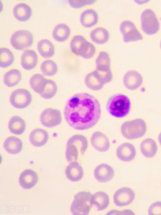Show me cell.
I'll list each match as a JSON object with an SVG mask.
<instances>
[{"instance_id": "6da1fadb", "label": "cell", "mask_w": 161, "mask_h": 215, "mask_svg": "<svg viewBox=\"0 0 161 215\" xmlns=\"http://www.w3.org/2000/svg\"><path fill=\"white\" fill-rule=\"evenodd\" d=\"M64 113L70 126L76 130H85L97 123L101 110L99 102L95 97L87 93H80L68 100Z\"/></svg>"}, {"instance_id": "7a4b0ae2", "label": "cell", "mask_w": 161, "mask_h": 215, "mask_svg": "<svg viewBox=\"0 0 161 215\" xmlns=\"http://www.w3.org/2000/svg\"><path fill=\"white\" fill-rule=\"evenodd\" d=\"M131 107L130 98L126 95L117 94L111 96L106 104V109L112 116L122 118L127 116L129 113Z\"/></svg>"}, {"instance_id": "3957f363", "label": "cell", "mask_w": 161, "mask_h": 215, "mask_svg": "<svg viewBox=\"0 0 161 215\" xmlns=\"http://www.w3.org/2000/svg\"><path fill=\"white\" fill-rule=\"evenodd\" d=\"M88 146L87 139L79 134L73 135L68 140L66 146L65 157L69 162L76 161L87 150Z\"/></svg>"}, {"instance_id": "277c9868", "label": "cell", "mask_w": 161, "mask_h": 215, "mask_svg": "<svg viewBox=\"0 0 161 215\" xmlns=\"http://www.w3.org/2000/svg\"><path fill=\"white\" fill-rule=\"evenodd\" d=\"M120 131L124 137L133 140L143 137L147 131V125L145 121L140 118L126 121L122 125Z\"/></svg>"}, {"instance_id": "5b68a950", "label": "cell", "mask_w": 161, "mask_h": 215, "mask_svg": "<svg viewBox=\"0 0 161 215\" xmlns=\"http://www.w3.org/2000/svg\"><path fill=\"white\" fill-rule=\"evenodd\" d=\"M92 193L85 191H79L74 196L70 207L71 213L75 215H88L91 209Z\"/></svg>"}, {"instance_id": "8992f818", "label": "cell", "mask_w": 161, "mask_h": 215, "mask_svg": "<svg viewBox=\"0 0 161 215\" xmlns=\"http://www.w3.org/2000/svg\"><path fill=\"white\" fill-rule=\"evenodd\" d=\"M141 28L147 35H152L157 33L160 29V24L157 17L152 9H144L141 15Z\"/></svg>"}, {"instance_id": "52a82bcc", "label": "cell", "mask_w": 161, "mask_h": 215, "mask_svg": "<svg viewBox=\"0 0 161 215\" xmlns=\"http://www.w3.org/2000/svg\"><path fill=\"white\" fill-rule=\"evenodd\" d=\"M112 79L111 71L108 72H100L97 70L88 74L86 76L85 83L86 86L94 90L101 89L105 84Z\"/></svg>"}, {"instance_id": "ba28073f", "label": "cell", "mask_w": 161, "mask_h": 215, "mask_svg": "<svg viewBox=\"0 0 161 215\" xmlns=\"http://www.w3.org/2000/svg\"><path fill=\"white\" fill-rule=\"evenodd\" d=\"M34 42V37L29 31L25 30H18L11 35L10 43L15 50L21 51L31 47Z\"/></svg>"}, {"instance_id": "9c48e42d", "label": "cell", "mask_w": 161, "mask_h": 215, "mask_svg": "<svg viewBox=\"0 0 161 215\" xmlns=\"http://www.w3.org/2000/svg\"><path fill=\"white\" fill-rule=\"evenodd\" d=\"M32 100L31 92L24 88H19L14 90L11 94L9 101L11 105L18 109H25L28 106Z\"/></svg>"}, {"instance_id": "30bf717a", "label": "cell", "mask_w": 161, "mask_h": 215, "mask_svg": "<svg viewBox=\"0 0 161 215\" xmlns=\"http://www.w3.org/2000/svg\"><path fill=\"white\" fill-rule=\"evenodd\" d=\"M119 31L125 43L136 41L143 40V36L135 24L129 20L122 21L119 26Z\"/></svg>"}, {"instance_id": "8fae6325", "label": "cell", "mask_w": 161, "mask_h": 215, "mask_svg": "<svg viewBox=\"0 0 161 215\" xmlns=\"http://www.w3.org/2000/svg\"><path fill=\"white\" fill-rule=\"evenodd\" d=\"M40 120L42 125L44 127L50 128L59 125L62 121V116L58 110L49 108L44 110L42 112Z\"/></svg>"}, {"instance_id": "7c38bea8", "label": "cell", "mask_w": 161, "mask_h": 215, "mask_svg": "<svg viewBox=\"0 0 161 215\" xmlns=\"http://www.w3.org/2000/svg\"><path fill=\"white\" fill-rule=\"evenodd\" d=\"M135 194L129 187H123L118 190L114 193L113 201L118 207H124L129 205L134 201Z\"/></svg>"}, {"instance_id": "4fadbf2b", "label": "cell", "mask_w": 161, "mask_h": 215, "mask_svg": "<svg viewBox=\"0 0 161 215\" xmlns=\"http://www.w3.org/2000/svg\"><path fill=\"white\" fill-rule=\"evenodd\" d=\"M39 176L34 170L26 169L20 174L19 182L20 186L25 189H30L33 187L39 180Z\"/></svg>"}, {"instance_id": "5bb4252c", "label": "cell", "mask_w": 161, "mask_h": 215, "mask_svg": "<svg viewBox=\"0 0 161 215\" xmlns=\"http://www.w3.org/2000/svg\"><path fill=\"white\" fill-rule=\"evenodd\" d=\"M115 172L109 165L102 163L97 165L94 171V175L98 182L105 183L111 181L114 177Z\"/></svg>"}, {"instance_id": "9a60e30c", "label": "cell", "mask_w": 161, "mask_h": 215, "mask_svg": "<svg viewBox=\"0 0 161 215\" xmlns=\"http://www.w3.org/2000/svg\"><path fill=\"white\" fill-rule=\"evenodd\" d=\"M125 86L128 89L135 90L142 85L143 78L142 75L137 71L131 70L125 74L123 79Z\"/></svg>"}, {"instance_id": "2e32d148", "label": "cell", "mask_w": 161, "mask_h": 215, "mask_svg": "<svg viewBox=\"0 0 161 215\" xmlns=\"http://www.w3.org/2000/svg\"><path fill=\"white\" fill-rule=\"evenodd\" d=\"M91 143L93 147L100 152L108 150L110 147V143L107 136L103 133L97 131L92 135Z\"/></svg>"}, {"instance_id": "e0dca14e", "label": "cell", "mask_w": 161, "mask_h": 215, "mask_svg": "<svg viewBox=\"0 0 161 215\" xmlns=\"http://www.w3.org/2000/svg\"><path fill=\"white\" fill-rule=\"evenodd\" d=\"M118 158L121 161L129 162L133 160L136 155L135 147L132 144L126 142L120 145L116 151Z\"/></svg>"}, {"instance_id": "ac0fdd59", "label": "cell", "mask_w": 161, "mask_h": 215, "mask_svg": "<svg viewBox=\"0 0 161 215\" xmlns=\"http://www.w3.org/2000/svg\"><path fill=\"white\" fill-rule=\"evenodd\" d=\"M49 138L48 132L41 128H37L33 130L30 133L29 141L33 146L40 147L45 145Z\"/></svg>"}, {"instance_id": "d6986e66", "label": "cell", "mask_w": 161, "mask_h": 215, "mask_svg": "<svg viewBox=\"0 0 161 215\" xmlns=\"http://www.w3.org/2000/svg\"><path fill=\"white\" fill-rule=\"evenodd\" d=\"M38 56L36 52L33 50L25 51L21 57V64L25 70L30 71L34 68L37 64Z\"/></svg>"}, {"instance_id": "ffe728a7", "label": "cell", "mask_w": 161, "mask_h": 215, "mask_svg": "<svg viewBox=\"0 0 161 215\" xmlns=\"http://www.w3.org/2000/svg\"><path fill=\"white\" fill-rule=\"evenodd\" d=\"M80 22L83 27L89 28L96 25L99 20V16L97 12L93 9H86L81 13Z\"/></svg>"}, {"instance_id": "44dd1931", "label": "cell", "mask_w": 161, "mask_h": 215, "mask_svg": "<svg viewBox=\"0 0 161 215\" xmlns=\"http://www.w3.org/2000/svg\"><path fill=\"white\" fill-rule=\"evenodd\" d=\"M65 173L67 178L73 182L80 180L84 175L82 167L76 161L71 162L66 167Z\"/></svg>"}, {"instance_id": "7402d4cb", "label": "cell", "mask_w": 161, "mask_h": 215, "mask_svg": "<svg viewBox=\"0 0 161 215\" xmlns=\"http://www.w3.org/2000/svg\"><path fill=\"white\" fill-rule=\"evenodd\" d=\"M13 14L15 18L20 22L29 20L32 14V10L28 4L21 3L16 5L13 9Z\"/></svg>"}, {"instance_id": "603a6c76", "label": "cell", "mask_w": 161, "mask_h": 215, "mask_svg": "<svg viewBox=\"0 0 161 215\" xmlns=\"http://www.w3.org/2000/svg\"><path fill=\"white\" fill-rule=\"evenodd\" d=\"M3 147L8 153L11 154H17L20 153L23 148V143L19 138L11 136L4 141Z\"/></svg>"}, {"instance_id": "cb8c5ba5", "label": "cell", "mask_w": 161, "mask_h": 215, "mask_svg": "<svg viewBox=\"0 0 161 215\" xmlns=\"http://www.w3.org/2000/svg\"><path fill=\"white\" fill-rule=\"evenodd\" d=\"M158 147L156 142L152 138L143 140L140 145V150L142 155L147 158L154 157L158 151Z\"/></svg>"}, {"instance_id": "d4e9b609", "label": "cell", "mask_w": 161, "mask_h": 215, "mask_svg": "<svg viewBox=\"0 0 161 215\" xmlns=\"http://www.w3.org/2000/svg\"><path fill=\"white\" fill-rule=\"evenodd\" d=\"M90 36L91 40L96 44L104 45L108 40L110 34L105 28L99 27L93 29L91 32Z\"/></svg>"}, {"instance_id": "484cf974", "label": "cell", "mask_w": 161, "mask_h": 215, "mask_svg": "<svg viewBox=\"0 0 161 215\" xmlns=\"http://www.w3.org/2000/svg\"><path fill=\"white\" fill-rule=\"evenodd\" d=\"M26 124L25 121L21 117L14 116L10 119L8 124L9 131L15 135H21L25 131Z\"/></svg>"}, {"instance_id": "4316f807", "label": "cell", "mask_w": 161, "mask_h": 215, "mask_svg": "<svg viewBox=\"0 0 161 215\" xmlns=\"http://www.w3.org/2000/svg\"><path fill=\"white\" fill-rule=\"evenodd\" d=\"M71 34L70 28L66 24L61 23L57 24L53 30L52 35L54 39L59 42L67 40Z\"/></svg>"}, {"instance_id": "83f0119b", "label": "cell", "mask_w": 161, "mask_h": 215, "mask_svg": "<svg viewBox=\"0 0 161 215\" xmlns=\"http://www.w3.org/2000/svg\"><path fill=\"white\" fill-rule=\"evenodd\" d=\"M92 205L96 206L99 211L105 209L110 202L108 195L102 191H97L92 195Z\"/></svg>"}, {"instance_id": "f1b7e54d", "label": "cell", "mask_w": 161, "mask_h": 215, "mask_svg": "<svg viewBox=\"0 0 161 215\" xmlns=\"http://www.w3.org/2000/svg\"><path fill=\"white\" fill-rule=\"evenodd\" d=\"M37 49L41 56L44 58L53 57L55 54V48L53 44L46 39L40 40L37 44Z\"/></svg>"}, {"instance_id": "f546056e", "label": "cell", "mask_w": 161, "mask_h": 215, "mask_svg": "<svg viewBox=\"0 0 161 215\" xmlns=\"http://www.w3.org/2000/svg\"><path fill=\"white\" fill-rule=\"evenodd\" d=\"M22 79L20 71L17 69H12L7 72L3 76V83L9 88L13 87L17 85Z\"/></svg>"}, {"instance_id": "4dcf8cb0", "label": "cell", "mask_w": 161, "mask_h": 215, "mask_svg": "<svg viewBox=\"0 0 161 215\" xmlns=\"http://www.w3.org/2000/svg\"><path fill=\"white\" fill-rule=\"evenodd\" d=\"M111 61L109 55L105 51H100L96 61V70L102 72L111 71Z\"/></svg>"}, {"instance_id": "1f68e13d", "label": "cell", "mask_w": 161, "mask_h": 215, "mask_svg": "<svg viewBox=\"0 0 161 215\" xmlns=\"http://www.w3.org/2000/svg\"><path fill=\"white\" fill-rule=\"evenodd\" d=\"M47 79L40 74H34L30 78V86L35 92L40 94L44 89Z\"/></svg>"}, {"instance_id": "d6a6232c", "label": "cell", "mask_w": 161, "mask_h": 215, "mask_svg": "<svg viewBox=\"0 0 161 215\" xmlns=\"http://www.w3.org/2000/svg\"><path fill=\"white\" fill-rule=\"evenodd\" d=\"M13 52L6 47L0 49V67L2 68H7L12 65L14 61Z\"/></svg>"}, {"instance_id": "836d02e7", "label": "cell", "mask_w": 161, "mask_h": 215, "mask_svg": "<svg viewBox=\"0 0 161 215\" xmlns=\"http://www.w3.org/2000/svg\"><path fill=\"white\" fill-rule=\"evenodd\" d=\"M42 73L48 77H52L57 73L58 67L56 63L51 60H47L43 61L40 67Z\"/></svg>"}, {"instance_id": "e575fe53", "label": "cell", "mask_w": 161, "mask_h": 215, "mask_svg": "<svg viewBox=\"0 0 161 215\" xmlns=\"http://www.w3.org/2000/svg\"><path fill=\"white\" fill-rule=\"evenodd\" d=\"M58 90L56 82L50 79H47L42 92L40 94L42 97L45 99H50L56 95Z\"/></svg>"}, {"instance_id": "d590c367", "label": "cell", "mask_w": 161, "mask_h": 215, "mask_svg": "<svg viewBox=\"0 0 161 215\" xmlns=\"http://www.w3.org/2000/svg\"><path fill=\"white\" fill-rule=\"evenodd\" d=\"M87 41L82 35H76L74 36L70 43V47L72 52L76 55H79L82 47Z\"/></svg>"}, {"instance_id": "8d00e7d4", "label": "cell", "mask_w": 161, "mask_h": 215, "mask_svg": "<svg viewBox=\"0 0 161 215\" xmlns=\"http://www.w3.org/2000/svg\"><path fill=\"white\" fill-rule=\"evenodd\" d=\"M96 50L95 46L87 41L81 49L79 56L84 59H90L95 55Z\"/></svg>"}, {"instance_id": "74e56055", "label": "cell", "mask_w": 161, "mask_h": 215, "mask_svg": "<svg viewBox=\"0 0 161 215\" xmlns=\"http://www.w3.org/2000/svg\"><path fill=\"white\" fill-rule=\"evenodd\" d=\"M96 1L92 0H69V5L74 8H80L87 5H92Z\"/></svg>"}, {"instance_id": "f35d334b", "label": "cell", "mask_w": 161, "mask_h": 215, "mask_svg": "<svg viewBox=\"0 0 161 215\" xmlns=\"http://www.w3.org/2000/svg\"><path fill=\"white\" fill-rule=\"evenodd\" d=\"M149 215H161V201H157L149 206L148 210Z\"/></svg>"}, {"instance_id": "ab89813d", "label": "cell", "mask_w": 161, "mask_h": 215, "mask_svg": "<svg viewBox=\"0 0 161 215\" xmlns=\"http://www.w3.org/2000/svg\"><path fill=\"white\" fill-rule=\"evenodd\" d=\"M108 215L112 214H129V215H135L134 212L132 210L129 209H125L123 210H112L109 211L108 213Z\"/></svg>"}, {"instance_id": "60d3db41", "label": "cell", "mask_w": 161, "mask_h": 215, "mask_svg": "<svg viewBox=\"0 0 161 215\" xmlns=\"http://www.w3.org/2000/svg\"><path fill=\"white\" fill-rule=\"evenodd\" d=\"M158 140L161 146V132L160 133L158 136Z\"/></svg>"}, {"instance_id": "b9f144b4", "label": "cell", "mask_w": 161, "mask_h": 215, "mask_svg": "<svg viewBox=\"0 0 161 215\" xmlns=\"http://www.w3.org/2000/svg\"><path fill=\"white\" fill-rule=\"evenodd\" d=\"M160 47L161 49V40L160 41Z\"/></svg>"}]
</instances>
